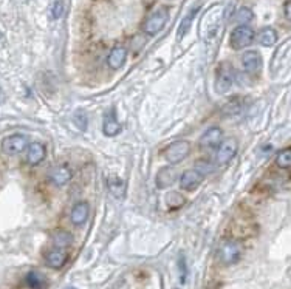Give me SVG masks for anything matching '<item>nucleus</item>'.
Instances as JSON below:
<instances>
[{"label": "nucleus", "mask_w": 291, "mask_h": 289, "mask_svg": "<svg viewBox=\"0 0 291 289\" xmlns=\"http://www.w3.org/2000/svg\"><path fill=\"white\" fill-rule=\"evenodd\" d=\"M168 19H169V9L166 6H160L147 16V19L143 25V31L149 36H155L164 28Z\"/></svg>", "instance_id": "obj_1"}, {"label": "nucleus", "mask_w": 291, "mask_h": 289, "mask_svg": "<svg viewBox=\"0 0 291 289\" xmlns=\"http://www.w3.org/2000/svg\"><path fill=\"white\" fill-rule=\"evenodd\" d=\"M242 257V244L235 240H225L218 248V258L225 265L237 263Z\"/></svg>", "instance_id": "obj_2"}, {"label": "nucleus", "mask_w": 291, "mask_h": 289, "mask_svg": "<svg viewBox=\"0 0 291 289\" xmlns=\"http://www.w3.org/2000/svg\"><path fill=\"white\" fill-rule=\"evenodd\" d=\"M254 40V31L246 25H239L237 28H234L231 37H229V45L234 50H243L249 47Z\"/></svg>", "instance_id": "obj_3"}, {"label": "nucleus", "mask_w": 291, "mask_h": 289, "mask_svg": "<svg viewBox=\"0 0 291 289\" xmlns=\"http://www.w3.org/2000/svg\"><path fill=\"white\" fill-rule=\"evenodd\" d=\"M234 84V70L229 64L223 62L217 68L215 75V92L220 95H225L231 90Z\"/></svg>", "instance_id": "obj_4"}, {"label": "nucleus", "mask_w": 291, "mask_h": 289, "mask_svg": "<svg viewBox=\"0 0 291 289\" xmlns=\"http://www.w3.org/2000/svg\"><path fill=\"white\" fill-rule=\"evenodd\" d=\"M191 152V144L188 141H175L164 150V158L171 164L182 163Z\"/></svg>", "instance_id": "obj_5"}, {"label": "nucleus", "mask_w": 291, "mask_h": 289, "mask_svg": "<svg viewBox=\"0 0 291 289\" xmlns=\"http://www.w3.org/2000/svg\"><path fill=\"white\" fill-rule=\"evenodd\" d=\"M26 147H28V138L25 135H11L5 138L2 142V150L11 156L20 155L22 152L26 150Z\"/></svg>", "instance_id": "obj_6"}, {"label": "nucleus", "mask_w": 291, "mask_h": 289, "mask_svg": "<svg viewBox=\"0 0 291 289\" xmlns=\"http://www.w3.org/2000/svg\"><path fill=\"white\" fill-rule=\"evenodd\" d=\"M237 150H239V146H237V141L235 139L221 141V144L218 146V150H217V155H215V163L218 166H223V164L229 163L235 156V153H237Z\"/></svg>", "instance_id": "obj_7"}, {"label": "nucleus", "mask_w": 291, "mask_h": 289, "mask_svg": "<svg viewBox=\"0 0 291 289\" xmlns=\"http://www.w3.org/2000/svg\"><path fill=\"white\" fill-rule=\"evenodd\" d=\"M72 177H73L72 169L68 166H65V164L53 166L48 172V180L58 187H62V186L68 184L72 180Z\"/></svg>", "instance_id": "obj_8"}, {"label": "nucleus", "mask_w": 291, "mask_h": 289, "mask_svg": "<svg viewBox=\"0 0 291 289\" xmlns=\"http://www.w3.org/2000/svg\"><path fill=\"white\" fill-rule=\"evenodd\" d=\"M203 175L195 170V169H189V170H185L182 173V177H180V187H182L183 191H195L200 187V184L203 183Z\"/></svg>", "instance_id": "obj_9"}, {"label": "nucleus", "mask_w": 291, "mask_h": 289, "mask_svg": "<svg viewBox=\"0 0 291 289\" xmlns=\"http://www.w3.org/2000/svg\"><path fill=\"white\" fill-rule=\"evenodd\" d=\"M223 141V132L218 127H211L209 130L201 135L200 138V147L201 149H215Z\"/></svg>", "instance_id": "obj_10"}, {"label": "nucleus", "mask_w": 291, "mask_h": 289, "mask_svg": "<svg viewBox=\"0 0 291 289\" xmlns=\"http://www.w3.org/2000/svg\"><path fill=\"white\" fill-rule=\"evenodd\" d=\"M242 65L248 75H259L262 70V57L257 51H246L242 57Z\"/></svg>", "instance_id": "obj_11"}, {"label": "nucleus", "mask_w": 291, "mask_h": 289, "mask_svg": "<svg viewBox=\"0 0 291 289\" xmlns=\"http://www.w3.org/2000/svg\"><path fill=\"white\" fill-rule=\"evenodd\" d=\"M45 155H47V150H45L44 144L33 142L26 147V163L30 166H37L45 160Z\"/></svg>", "instance_id": "obj_12"}, {"label": "nucleus", "mask_w": 291, "mask_h": 289, "mask_svg": "<svg viewBox=\"0 0 291 289\" xmlns=\"http://www.w3.org/2000/svg\"><path fill=\"white\" fill-rule=\"evenodd\" d=\"M177 181V170L174 167H161L155 177V184L158 189H168Z\"/></svg>", "instance_id": "obj_13"}, {"label": "nucleus", "mask_w": 291, "mask_h": 289, "mask_svg": "<svg viewBox=\"0 0 291 289\" xmlns=\"http://www.w3.org/2000/svg\"><path fill=\"white\" fill-rule=\"evenodd\" d=\"M102 132H104L105 136H116L121 132V124L116 118V111L113 108L105 113L104 124H102Z\"/></svg>", "instance_id": "obj_14"}, {"label": "nucleus", "mask_w": 291, "mask_h": 289, "mask_svg": "<svg viewBox=\"0 0 291 289\" xmlns=\"http://www.w3.org/2000/svg\"><path fill=\"white\" fill-rule=\"evenodd\" d=\"M89 213H90V207L87 203H84V201H79V203H76L72 209V213H70V221L75 224V226H82L87 218H89Z\"/></svg>", "instance_id": "obj_15"}, {"label": "nucleus", "mask_w": 291, "mask_h": 289, "mask_svg": "<svg viewBox=\"0 0 291 289\" xmlns=\"http://www.w3.org/2000/svg\"><path fill=\"white\" fill-rule=\"evenodd\" d=\"M126 59H127V50L126 47L122 45H116L112 51L108 54V67L112 70H119L124 64H126Z\"/></svg>", "instance_id": "obj_16"}, {"label": "nucleus", "mask_w": 291, "mask_h": 289, "mask_svg": "<svg viewBox=\"0 0 291 289\" xmlns=\"http://www.w3.org/2000/svg\"><path fill=\"white\" fill-rule=\"evenodd\" d=\"M67 258H68V255L64 249L54 248L45 254V263L53 269H61L67 263Z\"/></svg>", "instance_id": "obj_17"}, {"label": "nucleus", "mask_w": 291, "mask_h": 289, "mask_svg": "<svg viewBox=\"0 0 291 289\" xmlns=\"http://www.w3.org/2000/svg\"><path fill=\"white\" fill-rule=\"evenodd\" d=\"M25 282L30 289H44L47 288V279L39 271H30L26 274Z\"/></svg>", "instance_id": "obj_18"}, {"label": "nucleus", "mask_w": 291, "mask_h": 289, "mask_svg": "<svg viewBox=\"0 0 291 289\" xmlns=\"http://www.w3.org/2000/svg\"><path fill=\"white\" fill-rule=\"evenodd\" d=\"M51 240L54 244H56L58 249H64L67 246H70L72 241H73L72 235L68 234L67 230H54V232L51 234Z\"/></svg>", "instance_id": "obj_19"}, {"label": "nucleus", "mask_w": 291, "mask_h": 289, "mask_svg": "<svg viewBox=\"0 0 291 289\" xmlns=\"http://www.w3.org/2000/svg\"><path fill=\"white\" fill-rule=\"evenodd\" d=\"M107 187H108L110 193H112L115 198H121V196H124V193H126V183H124L121 178H116V177L108 178Z\"/></svg>", "instance_id": "obj_20"}, {"label": "nucleus", "mask_w": 291, "mask_h": 289, "mask_svg": "<svg viewBox=\"0 0 291 289\" xmlns=\"http://www.w3.org/2000/svg\"><path fill=\"white\" fill-rule=\"evenodd\" d=\"M259 43L262 47H273L277 42V33L273 30V28H263V30L259 33Z\"/></svg>", "instance_id": "obj_21"}, {"label": "nucleus", "mask_w": 291, "mask_h": 289, "mask_svg": "<svg viewBox=\"0 0 291 289\" xmlns=\"http://www.w3.org/2000/svg\"><path fill=\"white\" fill-rule=\"evenodd\" d=\"M197 12H198V8H194V9H191L186 16H185V19L182 20V23H180V26H178V34H177V39H182L186 33H188V30L191 28V23H192V19L197 16Z\"/></svg>", "instance_id": "obj_22"}, {"label": "nucleus", "mask_w": 291, "mask_h": 289, "mask_svg": "<svg viewBox=\"0 0 291 289\" xmlns=\"http://www.w3.org/2000/svg\"><path fill=\"white\" fill-rule=\"evenodd\" d=\"M276 166L285 170L291 167V147H285L276 155Z\"/></svg>", "instance_id": "obj_23"}, {"label": "nucleus", "mask_w": 291, "mask_h": 289, "mask_svg": "<svg viewBox=\"0 0 291 289\" xmlns=\"http://www.w3.org/2000/svg\"><path fill=\"white\" fill-rule=\"evenodd\" d=\"M254 19V12L249 9V8H240L237 12H235L234 16V20L240 23V25H246Z\"/></svg>", "instance_id": "obj_24"}, {"label": "nucleus", "mask_w": 291, "mask_h": 289, "mask_svg": "<svg viewBox=\"0 0 291 289\" xmlns=\"http://www.w3.org/2000/svg\"><path fill=\"white\" fill-rule=\"evenodd\" d=\"M166 203H168V206L169 207H180L183 203H185V199H183V196L180 195V193H177V192H171L168 196H166Z\"/></svg>", "instance_id": "obj_25"}, {"label": "nucleus", "mask_w": 291, "mask_h": 289, "mask_svg": "<svg viewBox=\"0 0 291 289\" xmlns=\"http://www.w3.org/2000/svg\"><path fill=\"white\" fill-rule=\"evenodd\" d=\"M62 12H64V3H62V0H56L53 5V9H51V16L53 19H59L62 16Z\"/></svg>", "instance_id": "obj_26"}, {"label": "nucleus", "mask_w": 291, "mask_h": 289, "mask_svg": "<svg viewBox=\"0 0 291 289\" xmlns=\"http://www.w3.org/2000/svg\"><path fill=\"white\" fill-rule=\"evenodd\" d=\"M212 169H214V166L209 161H200V163H197V167H195V170H198L203 177H204V173H209Z\"/></svg>", "instance_id": "obj_27"}, {"label": "nucleus", "mask_w": 291, "mask_h": 289, "mask_svg": "<svg viewBox=\"0 0 291 289\" xmlns=\"http://www.w3.org/2000/svg\"><path fill=\"white\" fill-rule=\"evenodd\" d=\"M178 266H180V282H182V283H185V282H186V276H188V269H186V262H185V257H182V258H180Z\"/></svg>", "instance_id": "obj_28"}, {"label": "nucleus", "mask_w": 291, "mask_h": 289, "mask_svg": "<svg viewBox=\"0 0 291 289\" xmlns=\"http://www.w3.org/2000/svg\"><path fill=\"white\" fill-rule=\"evenodd\" d=\"M284 12H285L287 20H290V19H291V16H290V0H287L285 5H284Z\"/></svg>", "instance_id": "obj_29"}, {"label": "nucleus", "mask_w": 291, "mask_h": 289, "mask_svg": "<svg viewBox=\"0 0 291 289\" xmlns=\"http://www.w3.org/2000/svg\"><path fill=\"white\" fill-rule=\"evenodd\" d=\"M3 100V93H2V90H0V102Z\"/></svg>", "instance_id": "obj_30"}]
</instances>
